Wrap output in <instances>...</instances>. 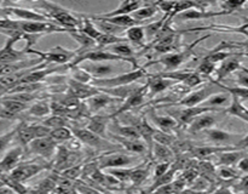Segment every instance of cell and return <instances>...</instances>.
Masks as SVG:
<instances>
[{
	"label": "cell",
	"instance_id": "cell-1",
	"mask_svg": "<svg viewBox=\"0 0 248 194\" xmlns=\"http://www.w3.org/2000/svg\"><path fill=\"white\" fill-rule=\"evenodd\" d=\"M2 31H18L23 32L31 35H44V34L52 33H68V29L62 28L56 23L50 22H31V21H19V19L4 18L0 19V32Z\"/></svg>",
	"mask_w": 248,
	"mask_h": 194
},
{
	"label": "cell",
	"instance_id": "cell-2",
	"mask_svg": "<svg viewBox=\"0 0 248 194\" xmlns=\"http://www.w3.org/2000/svg\"><path fill=\"white\" fill-rule=\"evenodd\" d=\"M36 6L41 7L45 11L44 15L47 16L48 19H53L55 22H57V26L68 29L69 32L79 29L80 18H78L77 16H74L72 12L68 11L61 5L51 1H40L36 2Z\"/></svg>",
	"mask_w": 248,
	"mask_h": 194
},
{
	"label": "cell",
	"instance_id": "cell-3",
	"mask_svg": "<svg viewBox=\"0 0 248 194\" xmlns=\"http://www.w3.org/2000/svg\"><path fill=\"white\" fill-rule=\"evenodd\" d=\"M210 36H211L210 34H207V35L202 36V38L198 39V40H195L194 43H191L190 45L186 46V48H184L182 51H177V52H170V53H166V55H162L161 57L156 58V60L149 61V62H148L147 65H143V67L147 68L148 65L160 63V65H165V67H166V69H169V72L177 70V68H178L179 65H183V63L186 62L188 60H190L191 56L194 55V48H195L196 45H199L201 41H203V40H206L207 38H210Z\"/></svg>",
	"mask_w": 248,
	"mask_h": 194
},
{
	"label": "cell",
	"instance_id": "cell-4",
	"mask_svg": "<svg viewBox=\"0 0 248 194\" xmlns=\"http://www.w3.org/2000/svg\"><path fill=\"white\" fill-rule=\"evenodd\" d=\"M149 73L147 72L144 67H138L135 69L126 72L124 74L115 75L111 78H102V79H92V85L98 89H113V87H120V86H128V85L133 84L137 80L142 79V78L149 77Z\"/></svg>",
	"mask_w": 248,
	"mask_h": 194
},
{
	"label": "cell",
	"instance_id": "cell-5",
	"mask_svg": "<svg viewBox=\"0 0 248 194\" xmlns=\"http://www.w3.org/2000/svg\"><path fill=\"white\" fill-rule=\"evenodd\" d=\"M28 55H35L46 63H56L57 65H64L72 62L78 56L77 50H68L62 46H56L48 51H39L35 48H29Z\"/></svg>",
	"mask_w": 248,
	"mask_h": 194
},
{
	"label": "cell",
	"instance_id": "cell-6",
	"mask_svg": "<svg viewBox=\"0 0 248 194\" xmlns=\"http://www.w3.org/2000/svg\"><path fill=\"white\" fill-rule=\"evenodd\" d=\"M220 91H224L222 87L218 85L217 81L215 80H211V84L203 85L202 87L198 90H194L190 91L188 95L183 97L182 99H179L176 103L171 104V106H183V107H198L200 106L202 102H205L212 95L218 94Z\"/></svg>",
	"mask_w": 248,
	"mask_h": 194
},
{
	"label": "cell",
	"instance_id": "cell-7",
	"mask_svg": "<svg viewBox=\"0 0 248 194\" xmlns=\"http://www.w3.org/2000/svg\"><path fill=\"white\" fill-rule=\"evenodd\" d=\"M208 140L216 145H223L224 147H239L241 141L245 138V135L241 133L229 132V131L222 130V129L211 128L203 131Z\"/></svg>",
	"mask_w": 248,
	"mask_h": 194
},
{
	"label": "cell",
	"instance_id": "cell-8",
	"mask_svg": "<svg viewBox=\"0 0 248 194\" xmlns=\"http://www.w3.org/2000/svg\"><path fill=\"white\" fill-rule=\"evenodd\" d=\"M70 130H72L73 136H75L77 140H79L81 143L90 146V147H93L96 149H107V148H113V143L109 142V141L104 140L101 136L96 135L92 131H90L89 129H80V128H73L70 126Z\"/></svg>",
	"mask_w": 248,
	"mask_h": 194
},
{
	"label": "cell",
	"instance_id": "cell-9",
	"mask_svg": "<svg viewBox=\"0 0 248 194\" xmlns=\"http://www.w3.org/2000/svg\"><path fill=\"white\" fill-rule=\"evenodd\" d=\"M50 131V129H47L44 125H26V124H19V125H17L16 137L18 138L19 143L22 146H28L35 138L48 136Z\"/></svg>",
	"mask_w": 248,
	"mask_h": 194
},
{
	"label": "cell",
	"instance_id": "cell-10",
	"mask_svg": "<svg viewBox=\"0 0 248 194\" xmlns=\"http://www.w3.org/2000/svg\"><path fill=\"white\" fill-rule=\"evenodd\" d=\"M48 169V165L45 162H24L21 164L19 162L11 172H10V176L12 178H15L16 181L23 183L24 181H28L31 177L38 175L39 172L44 171V170Z\"/></svg>",
	"mask_w": 248,
	"mask_h": 194
},
{
	"label": "cell",
	"instance_id": "cell-11",
	"mask_svg": "<svg viewBox=\"0 0 248 194\" xmlns=\"http://www.w3.org/2000/svg\"><path fill=\"white\" fill-rule=\"evenodd\" d=\"M207 112H220L215 108H208V107H186V108L177 109V111H169L170 116L174 119L178 123V125H189L196 116L201 115Z\"/></svg>",
	"mask_w": 248,
	"mask_h": 194
},
{
	"label": "cell",
	"instance_id": "cell-12",
	"mask_svg": "<svg viewBox=\"0 0 248 194\" xmlns=\"http://www.w3.org/2000/svg\"><path fill=\"white\" fill-rule=\"evenodd\" d=\"M147 95H148V82H145V84L142 85V86H137V89H136L135 91L127 97V98H125L123 106H121L120 108L116 109L113 114H110L109 118L114 119L115 116L120 115V114L126 113V112L140 106V104L143 103V101H144L145 97H147Z\"/></svg>",
	"mask_w": 248,
	"mask_h": 194
},
{
	"label": "cell",
	"instance_id": "cell-13",
	"mask_svg": "<svg viewBox=\"0 0 248 194\" xmlns=\"http://www.w3.org/2000/svg\"><path fill=\"white\" fill-rule=\"evenodd\" d=\"M98 167L103 169H120V167H127L133 162V158L131 155L124 154V153H113V154L102 155L97 159Z\"/></svg>",
	"mask_w": 248,
	"mask_h": 194
},
{
	"label": "cell",
	"instance_id": "cell-14",
	"mask_svg": "<svg viewBox=\"0 0 248 194\" xmlns=\"http://www.w3.org/2000/svg\"><path fill=\"white\" fill-rule=\"evenodd\" d=\"M29 152L33 154H38L40 157L50 158L52 157L57 149V143L50 137V136H45V137H39L31 141L28 145Z\"/></svg>",
	"mask_w": 248,
	"mask_h": 194
},
{
	"label": "cell",
	"instance_id": "cell-15",
	"mask_svg": "<svg viewBox=\"0 0 248 194\" xmlns=\"http://www.w3.org/2000/svg\"><path fill=\"white\" fill-rule=\"evenodd\" d=\"M99 90L97 89L93 85L89 84H82V82L75 81V80L70 79L68 81V90H67V96L77 98L79 101L81 99H87L90 97L94 96V95L99 94Z\"/></svg>",
	"mask_w": 248,
	"mask_h": 194
},
{
	"label": "cell",
	"instance_id": "cell-16",
	"mask_svg": "<svg viewBox=\"0 0 248 194\" xmlns=\"http://www.w3.org/2000/svg\"><path fill=\"white\" fill-rule=\"evenodd\" d=\"M23 155V147L17 146L11 148L4 154V157L0 159V171L4 174H10L17 165L19 164Z\"/></svg>",
	"mask_w": 248,
	"mask_h": 194
},
{
	"label": "cell",
	"instance_id": "cell-17",
	"mask_svg": "<svg viewBox=\"0 0 248 194\" xmlns=\"http://www.w3.org/2000/svg\"><path fill=\"white\" fill-rule=\"evenodd\" d=\"M123 99L115 98V97H111L109 95L104 94V92H99L98 95H94V96L90 97L85 102V106H86L87 111L90 114H96L99 111L104 108V107H108L109 104L114 103V102H120Z\"/></svg>",
	"mask_w": 248,
	"mask_h": 194
},
{
	"label": "cell",
	"instance_id": "cell-18",
	"mask_svg": "<svg viewBox=\"0 0 248 194\" xmlns=\"http://www.w3.org/2000/svg\"><path fill=\"white\" fill-rule=\"evenodd\" d=\"M81 69L89 73L92 79H102L114 72V65L108 62H82Z\"/></svg>",
	"mask_w": 248,
	"mask_h": 194
},
{
	"label": "cell",
	"instance_id": "cell-19",
	"mask_svg": "<svg viewBox=\"0 0 248 194\" xmlns=\"http://www.w3.org/2000/svg\"><path fill=\"white\" fill-rule=\"evenodd\" d=\"M239 57H241V56H234V57L227 58L225 61H223V62L220 63L219 67L216 69V79L213 80L217 82H222L223 80L227 79L230 74L236 73L237 70L242 67Z\"/></svg>",
	"mask_w": 248,
	"mask_h": 194
},
{
	"label": "cell",
	"instance_id": "cell-20",
	"mask_svg": "<svg viewBox=\"0 0 248 194\" xmlns=\"http://www.w3.org/2000/svg\"><path fill=\"white\" fill-rule=\"evenodd\" d=\"M7 12L15 15L19 21H31V22H47V16L43 14V12L34 11L31 9H23V7H16L10 6L6 7Z\"/></svg>",
	"mask_w": 248,
	"mask_h": 194
},
{
	"label": "cell",
	"instance_id": "cell-21",
	"mask_svg": "<svg viewBox=\"0 0 248 194\" xmlns=\"http://www.w3.org/2000/svg\"><path fill=\"white\" fill-rule=\"evenodd\" d=\"M147 82H148L147 97H154L155 95L160 94V92L165 91V90H167L169 87H172L174 84H177V82H174L173 80L162 78V77H160L159 74L149 75Z\"/></svg>",
	"mask_w": 248,
	"mask_h": 194
},
{
	"label": "cell",
	"instance_id": "cell-22",
	"mask_svg": "<svg viewBox=\"0 0 248 194\" xmlns=\"http://www.w3.org/2000/svg\"><path fill=\"white\" fill-rule=\"evenodd\" d=\"M215 113L217 112H207L201 115L196 116L190 124H189V130L191 132H203L207 129H211L215 126L216 124V116Z\"/></svg>",
	"mask_w": 248,
	"mask_h": 194
},
{
	"label": "cell",
	"instance_id": "cell-23",
	"mask_svg": "<svg viewBox=\"0 0 248 194\" xmlns=\"http://www.w3.org/2000/svg\"><path fill=\"white\" fill-rule=\"evenodd\" d=\"M232 102V96H230L229 92L227 91H220L218 94L212 95V96L208 97L205 102L200 104L201 107H208V108H215L218 109L220 112H224V109Z\"/></svg>",
	"mask_w": 248,
	"mask_h": 194
},
{
	"label": "cell",
	"instance_id": "cell-24",
	"mask_svg": "<svg viewBox=\"0 0 248 194\" xmlns=\"http://www.w3.org/2000/svg\"><path fill=\"white\" fill-rule=\"evenodd\" d=\"M224 15H229L227 11H215V10H189V11L183 12V14L179 15L182 19H186V21H191V19H206V18H212V17L217 16H224Z\"/></svg>",
	"mask_w": 248,
	"mask_h": 194
},
{
	"label": "cell",
	"instance_id": "cell-25",
	"mask_svg": "<svg viewBox=\"0 0 248 194\" xmlns=\"http://www.w3.org/2000/svg\"><path fill=\"white\" fill-rule=\"evenodd\" d=\"M144 1H140V0H126V1L121 2L120 6L116 10L110 12H107V14L98 15L101 17H114V16H124V15H131L138 10L140 7L143 6Z\"/></svg>",
	"mask_w": 248,
	"mask_h": 194
},
{
	"label": "cell",
	"instance_id": "cell-26",
	"mask_svg": "<svg viewBox=\"0 0 248 194\" xmlns=\"http://www.w3.org/2000/svg\"><path fill=\"white\" fill-rule=\"evenodd\" d=\"M113 140L115 142H118L119 145L123 148H125L126 150L131 153H136V154H142V153H145L147 150V145L144 142H142L140 140H130V138H124L121 136L118 135H111Z\"/></svg>",
	"mask_w": 248,
	"mask_h": 194
},
{
	"label": "cell",
	"instance_id": "cell-27",
	"mask_svg": "<svg viewBox=\"0 0 248 194\" xmlns=\"http://www.w3.org/2000/svg\"><path fill=\"white\" fill-rule=\"evenodd\" d=\"M218 155L217 164L219 166H235L241 158L248 155L244 149H232L227 152H222Z\"/></svg>",
	"mask_w": 248,
	"mask_h": 194
},
{
	"label": "cell",
	"instance_id": "cell-28",
	"mask_svg": "<svg viewBox=\"0 0 248 194\" xmlns=\"http://www.w3.org/2000/svg\"><path fill=\"white\" fill-rule=\"evenodd\" d=\"M109 120H110L109 115H93L90 118L89 124H87V129L90 131H92L93 133H96V135L104 138V136H106V129Z\"/></svg>",
	"mask_w": 248,
	"mask_h": 194
},
{
	"label": "cell",
	"instance_id": "cell-29",
	"mask_svg": "<svg viewBox=\"0 0 248 194\" xmlns=\"http://www.w3.org/2000/svg\"><path fill=\"white\" fill-rule=\"evenodd\" d=\"M224 113L232 116H236V118L241 119V120H244L245 123L248 124V108L244 106V103L241 101H239L235 97H232V102L224 109Z\"/></svg>",
	"mask_w": 248,
	"mask_h": 194
},
{
	"label": "cell",
	"instance_id": "cell-30",
	"mask_svg": "<svg viewBox=\"0 0 248 194\" xmlns=\"http://www.w3.org/2000/svg\"><path fill=\"white\" fill-rule=\"evenodd\" d=\"M152 120L157 126V130L164 131V132L171 133L174 129L178 126V123L170 115H157L154 112H152Z\"/></svg>",
	"mask_w": 248,
	"mask_h": 194
},
{
	"label": "cell",
	"instance_id": "cell-31",
	"mask_svg": "<svg viewBox=\"0 0 248 194\" xmlns=\"http://www.w3.org/2000/svg\"><path fill=\"white\" fill-rule=\"evenodd\" d=\"M156 12H157V7L155 6L154 2L144 1V4H143L142 7H140V9L136 10L133 14H131V17L142 24L144 21H147V19L152 18L153 16H155Z\"/></svg>",
	"mask_w": 248,
	"mask_h": 194
},
{
	"label": "cell",
	"instance_id": "cell-32",
	"mask_svg": "<svg viewBox=\"0 0 248 194\" xmlns=\"http://www.w3.org/2000/svg\"><path fill=\"white\" fill-rule=\"evenodd\" d=\"M149 154L154 155V158L156 160H159L160 162H171V159L173 158V152L170 147L164 145H160V143L154 142L153 143V147L150 149Z\"/></svg>",
	"mask_w": 248,
	"mask_h": 194
},
{
	"label": "cell",
	"instance_id": "cell-33",
	"mask_svg": "<svg viewBox=\"0 0 248 194\" xmlns=\"http://www.w3.org/2000/svg\"><path fill=\"white\" fill-rule=\"evenodd\" d=\"M113 126L114 135L121 136L124 138H130V140H140V132L133 125H120L115 121Z\"/></svg>",
	"mask_w": 248,
	"mask_h": 194
},
{
	"label": "cell",
	"instance_id": "cell-34",
	"mask_svg": "<svg viewBox=\"0 0 248 194\" xmlns=\"http://www.w3.org/2000/svg\"><path fill=\"white\" fill-rule=\"evenodd\" d=\"M56 187H57V182L53 179L52 177H47L44 178L43 181L39 182L35 187L31 189H28L29 194H50L55 192Z\"/></svg>",
	"mask_w": 248,
	"mask_h": 194
},
{
	"label": "cell",
	"instance_id": "cell-35",
	"mask_svg": "<svg viewBox=\"0 0 248 194\" xmlns=\"http://www.w3.org/2000/svg\"><path fill=\"white\" fill-rule=\"evenodd\" d=\"M126 40L132 41L136 45H143V41H144L145 34H144V28L142 26H136L132 28H128L125 32Z\"/></svg>",
	"mask_w": 248,
	"mask_h": 194
},
{
	"label": "cell",
	"instance_id": "cell-36",
	"mask_svg": "<svg viewBox=\"0 0 248 194\" xmlns=\"http://www.w3.org/2000/svg\"><path fill=\"white\" fill-rule=\"evenodd\" d=\"M167 18H169V16H167V15H164V17H162L161 19H159V21L153 22V23H149V24H147V26L143 27V28H144V34H145V36L148 38V40L152 41L153 39L156 36V34L161 31V28L164 27V24L166 23Z\"/></svg>",
	"mask_w": 248,
	"mask_h": 194
},
{
	"label": "cell",
	"instance_id": "cell-37",
	"mask_svg": "<svg viewBox=\"0 0 248 194\" xmlns=\"http://www.w3.org/2000/svg\"><path fill=\"white\" fill-rule=\"evenodd\" d=\"M51 138L55 141L56 143L58 142H67V141L72 140L74 136H73L72 130L67 126H63V128H58V129H53V130L50 131L48 133Z\"/></svg>",
	"mask_w": 248,
	"mask_h": 194
},
{
	"label": "cell",
	"instance_id": "cell-38",
	"mask_svg": "<svg viewBox=\"0 0 248 194\" xmlns=\"http://www.w3.org/2000/svg\"><path fill=\"white\" fill-rule=\"evenodd\" d=\"M176 172H177V169H174L173 167V169H170L169 171H167L165 175H162L161 177L154 179V181H153V186L150 187L148 193L152 194L153 192H154L155 189L159 188V187H162V186H165V184L171 183V182L173 181V177H174V174H176Z\"/></svg>",
	"mask_w": 248,
	"mask_h": 194
},
{
	"label": "cell",
	"instance_id": "cell-39",
	"mask_svg": "<svg viewBox=\"0 0 248 194\" xmlns=\"http://www.w3.org/2000/svg\"><path fill=\"white\" fill-rule=\"evenodd\" d=\"M220 87H222L224 91L229 92L230 96L235 97L237 98L239 101L244 102V101H248V89L247 87H240V86H235V87H229V86H225L223 85L222 82H218Z\"/></svg>",
	"mask_w": 248,
	"mask_h": 194
},
{
	"label": "cell",
	"instance_id": "cell-40",
	"mask_svg": "<svg viewBox=\"0 0 248 194\" xmlns=\"http://www.w3.org/2000/svg\"><path fill=\"white\" fill-rule=\"evenodd\" d=\"M148 175H149V167H132V169H131L130 181L132 182L135 186H138V184H140L145 178H147Z\"/></svg>",
	"mask_w": 248,
	"mask_h": 194
},
{
	"label": "cell",
	"instance_id": "cell-41",
	"mask_svg": "<svg viewBox=\"0 0 248 194\" xmlns=\"http://www.w3.org/2000/svg\"><path fill=\"white\" fill-rule=\"evenodd\" d=\"M28 113L34 116H45L51 114V104L46 101H39L29 108Z\"/></svg>",
	"mask_w": 248,
	"mask_h": 194
},
{
	"label": "cell",
	"instance_id": "cell-42",
	"mask_svg": "<svg viewBox=\"0 0 248 194\" xmlns=\"http://www.w3.org/2000/svg\"><path fill=\"white\" fill-rule=\"evenodd\" d=\"M217 175L223 181H234V179H239L241 177L239 171L234 166H219Z\"/></svg>",
	"mask_w": 248,
	"mask_h": 194
},
{
	"label": "cell",
	"instance_id": "cell-43",
	"mask_svg": "<svg viewBox=\"0 0 248 194\" xmlns=\"http://www.w3.org/2000/svg\"><path fill=\"white\" fill-rule=\"evenodd\" d=\"M153 141L160 145L167 146V147L171 148V146L173 145L174 138L171 133L164 132V131H160L157 129H154V133H153Z\"/></svg>",
	"mask_w": 248,
	"mask_h": 194
},
{
	"label": "cell",
	"instance_id": "cell-44",
	"mask_svg": "<svg viewBox=\"0 0 248 194\" xmlns=\"http://www.w3.org/2000/svg\"><path fill=\"white\" fill-rule=\"evenodd\" d=\"M72 69V79L75 81L82 82V84H89L92 81V77L87 72H85L84 69L79 68V65H75V67L70 68Z\"/></svg>",
	"mask_w": 248,
	"mask_h": 194
},
{
	"label": "cell",
	"instance_id": "cell-45",
	"mask_svg": "<svg viewBox=\"0 0 248 194\" xmlns=\"http://www.w3.org/2000/svg\"><path fill=\"white\" fill-rule=\"evenodd\" d=\"M44 126H46L50 130H53V129H58V128H63V126H67V119L64 116L61 115H51L50 118L46 119L45 121L43 123Z\"/></svg>",
	"mask_w": 248,
	"mask_h": 194
},
{
	"label": "cell",
	"instance_id": "cell-46",
	"mask_svg": "<svg viewBox=\"0 0 248 194\" xmlns=\"http://www.w3.org/2000/svg\"><path fill=\"white\" fill-rule=\"evenodd\" d=\"M16 132H17V126H15L12 130L0 135V155L4 154L5 150L7 149V147H9L10 143H11V141L14 140V137H16Z\"/></svg>",
	"mask_w": 248,
	"mask_h": 194
},
{
	"label": "cell",
	"instance_id": "cell-47",
	"mask_svg": "<svg viewBox=\"0 0 248 194\" xmlns=\"http://www.w3.org/2000/svg\"><path fill=\"white\" fill-rule=\"evenodd\" d=\"M131 169L127 167H120V169H109V175H111L113 177H115L119 182H127L130 181L131 176Z\"/></svg>",
	"mask_w": 248,
	"mask_h": 194
},
{
	"label": "cell",
	"instance_id": "cell-48",
	"mask_svg": "<svg viewBox=\"0 0 248 194\" xmlns=\"http://www.w3.org/2000/svg\"><path fill=\"white\" fill-rule=\"evenodd\" d=\"M220 7H222L223 11H227L228 14H232V12L235 11H239V10H241L242 7L246 5V2L245 1H220L219 2Z\"/></svg>",
	"mask_w": 248,
	"mask_h": 194
},
{
	"label": "cell",
	"instance_id": "cell-49",
	"mask_svg": "<svg viewBox=\"0 0 248 194\" xmlns=\"http://www.w3.org/2000/svg\"><path fill=\"white\" fill-rule=\"evenodd\" d=\"M216 69H217L216 65L208 62V61L202 60L200 65H199L198 69H196V73L200 75H206V77H208V75L212 74L213 72H216Z\"/></svg>",
	"mask_w": 248,
	"mask_h": 194
},
{
	"label": "cell",
	"instance_id": "cell-50",
	"mask_svg": "<svg viewBox=\"0 0 248 194\" xmlns=\"http://www.w3.org/2000/svg\"><path fill=\"white\" fill-rule=\"evenodd\" d=\"M63 177H65L67 179H70V181H74L77 179L80 175H82V166H70L67 167L62 171Z\"/></svg>",
	"mask_w": 248,
	"mask_h": 194
},
{
	"label": "cell",
	"instance_id": "cell-51",
	"mask_svg": "<svg viewBox=\"0 0 248 194\" xmlns=\"http://www.w3.org/2000/svg\"><path fill=\"white\" fill-rule=\"evenodd\" d=\"M236 82L237 86L247 87L248 89V68L241 67L236 72Z\"/></svg>",
	"mask_w": 248,
	"mask_h": 194
},
{
	"label": "cell",
	"instance_id": "cell-52",
	"mask_svg": "<svg viewBox=\"0 0 248 194\" xmlns=\"http://www.w3.org/2000/svg\"><path fill=\"white\" fill-rule=\"evenodd\" d=\"M235 194H248V175L240 177L239 182L234 184Z\"/></svg>",
	"mask_w": 248,
	"mask_h": 194
},
{
	"label": "cell",
	"instance_id": "cell-53",
	"mask_svg": "<svg viewBox=\"0 0 248 194\" xmlns=\"http://www.w3.org/2000/svg\"><path fill=\"white\" fill-rule=\"evenodd\" d=\"M170 169H171V162H159V164H156V166H155V170H154V179L161 177L162 175L166 174Z\"/></svg>",
	"mask_w": 248,
	"mask_h": 194
},
{
	"label": "cell",
	"instance_id": "cell-54",
	"mask_svg": "<svg viewBox=\"0 0 248 194\" xmlns=\"http://www.w3.org/2000/svg\"><path fill=\"white\" fill-rule=\"evenodd\" d=\"M198 170L196 169H191V167H189V169H186V171L183 172V176L181 177L183 181L186 182V184L188 183H191L193 181H195L196 178H198Z\"/></svg>",
	"mask_w": 248,
	"mask_h": 194
},
{
	"label": "cell",
	"instance_id": "cell-55",
	"mask_svg": "<svg viewBox=\"0 0 248 194\" xmlns=\"http://www.w3.org/2000/svg\"><path fill=\"white\" fill-rule=\"evenodd\" d=\"M235 166H236L239 174L248 175V155H245L244 158H241Z\"/></svg>",
	"mask_w": 248,
	"mask_h": 194
},
{
	"label": "cell",
	"instance_id": "cell-56",
	"mask_svg": "<svg viewBox=\"0 0 248 194\" xmlns=\"http://www.w3.org/2000/svg\"><path fill=\"white\" fill-rule=\"evenodd\" d=\"M12 124V120L5 118H0V135L7 132V129L10 128V125Z\"/></svg>",
	"mask_w": 248,
	"mask_h": 194
},
{
	"label": "cell",
	"instance_id": "cell-57",
	"mask_svg": "<svg viewBox=\"0 0 248 194\" xmlns=\"http://www.w3.org/2000/svg\"><path fill=\"white\" fill-rule=\"evenodd\" d=\"M178 194H203V193L202 192L195 191V189H193V188H184L183 191L179 192Z\"/></svg>",
	"mask_w": 248,
	"mask_h": 194
},
{
	"label": "cell",
	"instance_id": "cell-58",
	"mask_svg": "<svg viewBox=\"0 0 248 194\" xmlns=\"http://www.w3.org/2000/svg\"><path fill=\"white\" fill-rule=\"evenodd\" d=\"M0 194H16V193H15L11 188H9V187L4 184L2 187H0Z\"/></svg>",
	"mask_w": 248,
	"mask_h": 194
},
{
	"label": "cell",
	"instance_id": "cell-59",
	"mask_svg": "<svg viewBox=\"0 0 248 194\" xmlns=\"http://www.w3.org/2000/svg\"><path fill=\"white\" fill-rule=\"evenodd\" d=\"M2 186H4V182H2L1 179H0V187H2Z\"/></svg>",
	"mask_w": 248,
	"mask_h": 194
},
{
	"label": "cell",
	"instance_id": "cell-60",
	"mask_svg": "<svg viewBox=\"0 0 248 194\" xmlns=\"http://www.w3.org/2000/svg\"><path fill=\"white\" fill-rule=\"evenodd\" d=\"M245 56H246V57H248V53H246V52H245Z\"/></svg>",
	"mask_w": 248,
	"mask_h": 194
},
{
	"label": "cell",
	"instance_id": "cell-61",
	"mask_svg": "<svg viewBox=\"0 0 248 194\" xmlns=\"http://www.w3.org/2000/svg\"><path fill=\"white\" fill-rule=\"evenodd\" d=\"M2 174H4V172H1V171H0V176H1V175H2Z\"/></svg>",
	"mask_w": 248,
	"mask_h": 194
},
{
	"label": "cell",
	"instance_id": "cell-62",
	"mask_svg": "<svg viewBox=\"0 0 248 194\" xmlns=\"http://www.w3.org/2000/svg\"><path fill=\"white\" fill-rule=\"evenodd\" d=\"M23 194H29V193H28V192H27V193H23Z\"/></svg>",
	"mask_w": 248,
	"mask_h": 194
},
{
	"label": "cell",
	"instance_id": "cell-63",
	"mask_svg": "<svg viewBox=\"0 0 248 194\" xmlns=\"http://www.w3.org/2000/svg\"><path fill=\"white\" fill-rule=\"evenodd\" d=\"M128 194H133V193H128Z\"/></svg>",
	"mask_w": 248,
	"mask_h": 194
}]
</instances>
